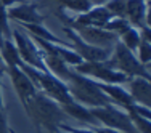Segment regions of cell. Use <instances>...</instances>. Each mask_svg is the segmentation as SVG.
Segmentation results:
<instances>
[{
    "mask_svg": "<svg viewBox=\"0 0 151 133\" xmlns=\"http://www.w3.org/2000/svg\"><path fill=\"white\" fill-rule=\"evenodd\" d=\"M23 107L35 127L45 128L50 133H60V125L64 124L68 117L55 99L39 90Z\"/></svg>",
    "mask_w": 151,
    "mask_h": 133,
    "instance_id": "cell-1",
    "label": "cell"
},
{
    "mask_svg": "<svg viewBox=\"0 0 151 133\" xmlns=\"http://www.w3.org/2000/svg\"><path fill=\"white\" fill-rule=\"evenodd\" d=\"M64 84H66L74 101L84 104L87 107H100L113 104V101L100 90L96 80H92L85 75L76 72L73 67H71V72Z\"/></svg>",
    "mask_w": 151,
    "mask_h": 133,
    "instance_id": "cell-2",
    "label": "cell"
},
{
    "mask_svg": "<svg viewBox=\"0 0 151 133\" xmlns=\"http://www.w3.org/2000/svg\"><path fill=\"white\" fill-rule=\"evenodd\" d=\"M21 69L29 75V79L32 80V84L37 87L39 92L45 93L47 96L55 99L60 106H64V104L74 101L71 93H69V90L66 87V84H64L61 79L56 77V75H53L52 72L35 69V67H32V66H27L26 63L21 66Z\"/></svg>",
    "mask_w": 151,
    "mask_h": 133,
    "instance_id": "cell-3",
    "label": "cell"
},
{
    "mask_svg": "<svg viewBox=\"0 0 151 133\" xmlns=\"http://www.w3.org/2000/svg\"><path fill=\"white\" fill-rule=\"evenodd\" d=\"M105 63H106V66L111 67V69L125 74L129 79H132V77L150 79V69L146 66H143L138 61L135 53L130 51L127 46H124L119 40H117L116 45L113 46V51H111L109 58H108Z\"/></svg>",
    "mask_w": 151,
    "mask_h": 133,
    "instance_id": "cell-4",
    "label": "cell"
},
{
    "mask_svg": "<svg viewBox=\"0 0 151 133\" xmlns=\"http://www.w3.org/2000/svg\"><path fill=\"white\" fill-rule=\"evenodd\" d=\"M90 112L93 117L100 122L101 127L113 128L121 133H138V130L134 127L129 114L124 109L117 107L116 104H108V106L100 107H90Z\"/></svg>",
    "mask_w": 151,
    "mask_h": 133,
    "instance_id": "cell-5",
    "label": "cell"
},
{
    "mask_svg": "<svg viewBox=\"0 0 151 133\" xmlns=\"http://www.w3.org/2000/svg\"><path fill=\"white\" fill-rule=\"evenodd\" d=\"M76 72L85 75L92 80L101 82V84H116V85H124L127 84L129 77L122 72L111 69L106 66L105 61H82V63L73 66Z\"/></svg>",
    "mask_w": 151,
    "mask_h": 133,
    "instance_id": "cell-6",
    "label": "cell"
},
{
    "mask_svg": "<svg viewBox=\"0 0 151 133\" xmlns=\"http://www.w3.org/2000/svg\"><path fill=\"white\" fill-rule=\"evenodd\" d=\"M66 26L71 27L84 42L95 46H101V48H113L117 42V35L113 32L103 29V27H93V26H82V24H76L66 21Z\"/></svg>",
    "mask_w": 151,
    "mask_h": 133,
    "instance_id": "cell-7",
    "label": "cell"
},
{
    "mask_svg": "<svg viewBox=\"0 0 151 133\" xmlns=\"http://www.w3.org/2000/svg\"><path fill=\"white\" fill-rule=\"evenodd\" d=\"M12 34H13V42H15V45L18 48V53H19L21 59H23L27 66H32V67L40 69V71H47L44 61L40 58L39 45L31 39V35L27 34V32H21L18 29H15Z\"/></svg>",
    "mask_w": 151,
    "mask_h": 133,
    "instance_id": "cell-8",
    "label": "cell"
},
{
    "mask_svg": "<svg viewBox=\"0 0 151 133\" xmlns=\"http://www.w3.org/2000/svg\"><path fill=\"white\" fill-rule=\"evenodd\" d=\"M64 34L68 39H71V48L82 58V61H106L109 58L113 48H101V46L90 45L84 42L71 27H64Z\"/></svg>",
    "mask_w": 151,
    "mask_h": 133,
    "instance_id": "cell-9",
    "label": "cell"
},
{
    "mask_svg": "<svg viewBox=\"0 0 151 133\" xmlns=\"http://www.w3.org/2000/svg\"><path fill=\"white\" fill-rule=\"evenodd\" d=\"M5 72L10 75L12 79L13 88H15L18 98H19L21 104H26L32 96L37 93V87L32 84V80L29 79V75L24 72L19 66H15V64H5Z\"/></svg>",
    "mask_w": 151,
    "mask_h": 133,
    "instance_id": "cell-10",
    "label": "cell"
},
{
    "mask_svg": "<svg viewBox=\"0 0 151 133\" xmlns=\"http://www.w3.org/2000/svg\"><path fill=\"white\" fill-rule=\"evenodd\" d=\"M124 18L137 29L150 27V3L145 0H127Z\"/></svg>",
    "mask_w": 151,
    "mask_h": 133,
    "instance_id": "cell-11",
    "label": "cell"
},
{
    "mask_svg": "<svg viewBox=\"0 0 151 133\" xmlns=\"http://www.w3.org/2000/svg\"><path fill=\"white\" fill-rule=\"evenodd\" d=\"M8 19L18 21L19 24H35V23H44L45 16L40 15L37 10V5L27 2H19L15 6L6 8Z\"/></svg>",
    "mask_w": 151,
    "mask_h": 133,
    "instance_id": "cell-12",
    "label": "cell"
},
{
    "mask_svg": "<svg viewBox=\"0 0 151 133\" xmlns=\"http://www.w3.org/2000/svg\"><path fill=\"white\" fill-rule=\"evenodd\" d=\"M127 92L135 103L150 106L151 104V84L150 79L132 77L127 80Z\"/></svg>",
    "mask_w": 151,
    "mask_h": 133,
    "instance_id": "cell-13",
    "label": "cell"
},
{
    "mask_svg": "<svg viewBox=\"0 0 151 133\" xmlns=\"http://www.w3.org/2000/svg\"><path fill=\"white\" fill-rule=\"evenodd\" d=\"M100 90L108 96V98L113 101V104H116L117 107L127 111L130 106H134L135 101L132 99V96L129 95V92L125 90L122 85H116V84H101V82H96Z\"/></svg>",
    "mask_w": 151,
    "mask_h": 133,
    "instance_id": "cell-14",
    "label": "cell"
},
{
    "mask_svg": "<svg viewBox=\"0 0 151 133\" xmlns=\"http://www.w3.org/2000/svg\"><path fill=\"white\" fill-rule=\"evenodd\" d=\"M61 109L64 111V114H66L68 117H73L76 120L82 122V124H87V125H90V127H101L100 122L96 120V119L93 117V114L90 112V107L84 106V104H81L77 101H71V103L64 104V106H61Z\"/></svg>",
    "mask_w": 151,
    "mask_h": 133,
    "instance_id": "cell-15",
    "label": "cell"
},
{
    "mask_svg": "<svg viewBox=\"0 0 151 133\" xmlns=\"http://www.w3.org/2000/svg\"><path fill=\"white\" fill-rule=\"evenodd\" d=\"M0 55H2L5 64H15V66H19V67L24 64V61L21 59L19 53H18V48L15 42H13V39L0 37Z\"/></svg>",
    "mask_w": 151,
    "mask_h": 133,
    "instance_id": "cell-16",
    "label": "cell"
},
{
    "mask_svg": "<svg viewBox=\"0 0 151 133\" xmlns=\"http://www.w3.org/2000/svg\"><path fill=\"white\" fill-rule=\"evenodd\" d=\"M140 31V44L135 55L143 66L148 67L151 63V39H150V27H143Z\"/></svg>",
    "mask_w": 151,
    "mask_h": 133,
    "instance_id": "cell-17",
    "label": "cell"
},
{
    "mask_svg": "<svg viewBox=\"0 0 151 133\" xmlns=\"http://www.w3.org/2000/svg\"><path fill=\"white\" fill-rule=\"evenodd\" d=\"M21 26L26 29V32L29 35H34V37H39V39H44V40H48L52 42V44H58V45H68L71 46V44H68V42L61 40L58 39L53 32H50L47 27L44 26L42 23H35V24H21Z\"/></svg>",
    "mask_w": 151,
    "mask_h": 133,
    "instance_id": "cell-18",
    "label": "cell"
},
{
    "mask_svg": "<svg viewBox=\"0 0 151 133\" xmlns=\"http://www.w3.org/2000/svg\"><path fill=\"white\" fill-rule=\"evenodd\" d=\"M117 40L124 46H127L130 51L135 53L137 48H138V44H140V31L134 26H129L122 34L117 35Z\"/></svg>",
    "mask_w": 151,
    "mask_h": 133,
    "instance_id": "cell-19",
    "label": "cell"
},
{
    "mask_svg": "<svg viewBox=\"0 0 151 133\" xmlns=\"http://www.w3.org/2000/svg\"><path fill=\"white\" fill-rule=\"evenodd\" d=\"M58 2H60V5L63 6V10H68V11L76 13V15L88 11L93 6L88 0H58Z\"/></svg>",
    "mask_w": 151,
    "mask_h": 133,
    "instance_id": "cell-20",
    "label": "cell"
},
{
    "mask_svg": "<svg viewBox=\"0 0 151 133\" xmlns=\"http://www.w3.org/2000/svg\"><path fill=\"white\" fill-rule=\"evenodd\" d=\"M125 112L129 114L132 124H134V127L138 130V133H151V122H150V119H146V117L140 116V114H137L135 111H125Z\"/></svg>",
    "mask_w": 151,
    "mask_h": 133,
    "instance_id": "cell-21",
    "label": "cell"
},
{
    "mask_svg": "<svg viewBox=\"0 0 151 133\" xmlns=\"http://www.w3.org/2000/svg\"><path fill=\"white\" fill-rule=\"evenodd\" d=\"M130 26L129 24V21L125 19V18H111L109 21L103 26V29H106V31H109V32H113V34H116V35H119L122 34L127 27Z\"/></svg>",
    "mask_w": 151,
    "mask_h": 133,
    "instance_id": "cell-22",
    "label": "cell"
},
{
    "mask_svg": "<svg viewBox=\"0 0 151 133\" xmlns=\"http://www.w3.org/2000/svg\"><path fill=\"white\" fill-rule=\"evenodd\" d=\"M125 3H127V0H108L105 3V8L114 18H124L125 16Z\"/></svg>",
    "mask_w": 151,
    "mask_h": 133,
    "instance_id": "cell-23",
    "label": "cell"
},
{
    "mask_svg": "<svg viewBox=\"0 0 151 133\" xmlns=\"http://www.w3.org/2000/svg\"><path fill=\"white\" fill-rule=\"evenodd\" d=\"M0 37L12 39V27H10V19L6 8L0 3Z\"/></svg>",
    "mask_w": 151,
    "mask_h": 133,
    "instance_id": "cell-24",
    "label": "cell"
},
{
    "mask_svg": "<svg viewBox=\"0 0 151 133\" xmlns=\"http://www.w3.org/2000/svg\"><path fill=\"white\" fill-rule=\"evenodd\" d=\"M101 127H90V128H73L69 127V125L64 122V124L60 125V130H66L69 133H101V130H100Z\"/></svg>",
    "mask_w": 151,
    "mask_h": 133,
    "instance_id": "cell-25",
    "label": "cell"
},
{
    "mask_svg": "<svg viewBox=\"0 0 151 133\" xmlns=\"http://www.w3.org/2000/svg\"><path fill=\"white\" fill-rule=\"evenodd\" d=\"M0 133H10L8 117H6L5 111H2V112H0Z\"/></svg>",
    "mask_w": 151,
    "mask_h": 133,
    "instance_id": "cell-26",
    "label": "cell"
},
{
    "mask_svg": "<svg viewBox=\"0 0 151 133\" xmlns=\"http://www.w3.org/2000/svg\"><path fill=\"white\" fill-rule=\"evenodd\" d=\"M3 74L5 72H0V112L5 111V106H3V92H2V80H3Z\"/></svg>",
    "mask_w": 151,
    "mask_h": 133,
    "instance_id": "cell-27",
    "label": "cell"
},
{
    "mask_svg": "<svg viewBox=\"0 0 151 133\" xmlns=\"http://www.w3.org/2000/svg\"><path fill=\"white\" fill-rule=\"evenodd\" d=\"M21 0H0V3H2L5 8H10V6H15V5H18Z\"/></svg>",
    "mask_w": 151,
    "mask_h": 133,
    "instance_id": "cell-28",
    "label": "cell"
},
{
    "mask_svg": "<svg viewBox=\"0 0 151 133\" xmlns=\"http://www.w3.org/2000/svg\"><path fill=\"white\" fill-rule=\"evenodd\" d=\"M88 2H90L92 5L95 6V5H105V3L108 2V0H88Z\"/></svg>",
    "mask_w": 151,
    "mask_h": 133,
    "instance_id": "cell-29",
    "label": "cell"
},
{
    "mask_svg": "<svg viewBox=\"0 0 151 133\" xmlns=\"http://www.w3.org/2000/svg\"><path fill=\"white\" fill-rule=\"evenodd\" d=\"M0 72H5V63H3L2 55H0Z\"/></svg>",
    "mask_w": 151,
    "mask_h": 133,
    "instance_id": "cell-30",
    "label": "cell"
},
{
    "mask_svg": "<svg viewBox=\"0 0 151 133\" xmlns=\"http://www.w3.org/2000/svg\"><path fill=\"white\" fill-rule=\"evenodd\" d=\"M10 133H16L15 130H13V128H10Z\"/></svg>",
    "mask_w": 151,
    "mask_h": 133,
    "instance_id": "cell-31",
    "label": "cell"
},
{
    "mask_svg": "<svg viewBox=\"0 0 151 133\" xmlns=\"http://www.w3.org/2000/svg\"><path fill=\"white\" fill-rule=\"evenodd\" d=\"M145 2H148V3H150V0H145Z\"/></svg>",
    "mask_w": 151,
    "mask_h": 133,
    "instance_id": "cell-32",
    "label": "cell"
},
{
    "mask_svg": "<svg viewBox=\"0 0 151 133\" xmlns=\"http://www.w3.org/2000/svg\"><path fill=\"white\" fill-rule=\"evenodd\" d=\"M56 2H58V0H56Z\"/></svg>",
    "mask_w": 151,
    "mask_h": 133,
    "instance_id": "cell-33",
    "label": "cell"
}]
</instances>
